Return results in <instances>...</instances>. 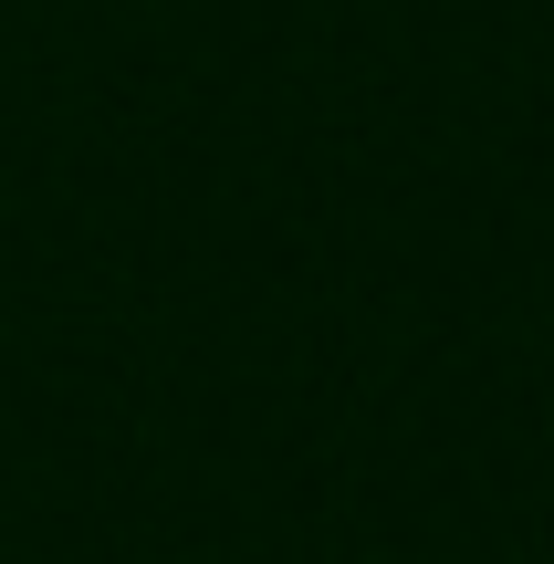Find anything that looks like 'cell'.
Here are the masks:
<instances>
[]
</instances>
